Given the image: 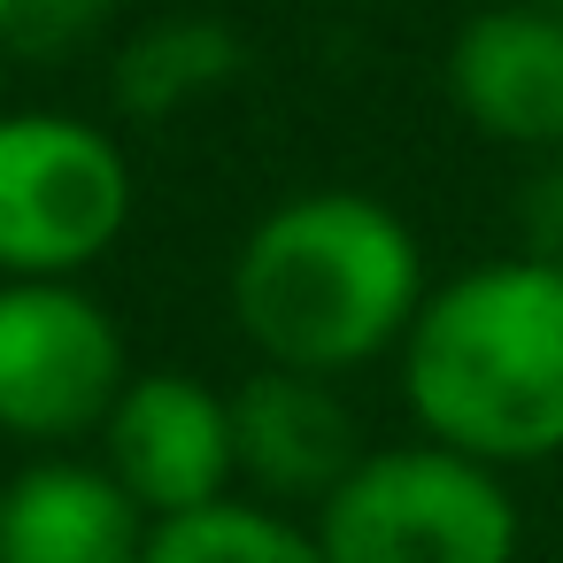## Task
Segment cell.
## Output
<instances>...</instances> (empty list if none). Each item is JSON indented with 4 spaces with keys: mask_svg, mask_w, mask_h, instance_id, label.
Instances as JSON below:
<instances>
[{
    "mask_svg": "<svg viewBox=\"0 0 563 563\" xmlns=\"http://www.w3.org/2000/svg\"><path fill=\"white\" fill-rule=\"evenodd\" d=\"M247 47L232 24L217 16H170V24H147L117 47V70H109V93L124 117L155 124V117H178L186 101L217 93L224 78H240Z\"/></svg>",
    "mask_w": 563,
    "mask_h": 563,
    "instance_id": "30bf717a",
    "label": "cell"
},
{
    "mask_svg": "<svg viewBox=\"0 0 563 563\" xmlns=\"http://www.w3.org/2000/svg\"><path fill=\"white\" fill-rule=\"evenodd\" d=\"M132 217V170L109 132L78 117H0V271L70 278L117 247Z\"/></svg>",
    "mask_w": 563,
    "mask_h": 563,
    "instance_id": "277c9868",
    "label": "cell"
},
{
    "mask_svg": "<svg viewBox=\"0 0 563 563\" xmlns=\"http://www.w3.org/2000/svg\"><path fill=\"white\" fill-rule=\"evenodd\" d=\"M424 309V255L409 224L371 194H301L278 201L232 255V317L271 355V371L340 378Z\"/></svg>",
    "mask_w": 563,
    "mask_h": 563,
    "instance_id": "7a4b0ae2",
    "label": "cell"
},
{
    "mask_svg": "<svg viewBox=\"0 0 563 563\" xmlns=\"http://www.w3.org/2000/svg\"><path fill=\"white\" fill-rule=\"evenodd\" d=\"M140 563H324V548H317V532L286 525L278 509L224 494L194 517H163L147 532Z\"/></svg>",
    "mask_w": 563,
    "mask_h": 563,
    "instance_id": "8fae6325",
    "label": "cell"
},
{
    "mask_svg": "<svg viewBox=\"0 0 563 563\" xmlns=\"http://www.w3.org/2000/svg\"><path fill=\"white\" fill-rule=\"evenodd\" d=\"M147 532L109 463H32L0 486V563H140Z\"/></svg>",
    "mask_w": 563,
    "mask_h": 563,
    "instance_id": "9c48e42d",
    "label": "cell"
},
{
    "mask_svg": "<svg viewBox=\"0 0 563 563\" xmlns=\"http://www.w3.org/2000/svg\"><path fill=\"white\" fill-rule=\"evenodd\" d=\"M401 394L432 448L486 471L563 455V263L509 255L424 294Z\"/></svg>",
    "mask_w": 563,
    "mask_h": 563,
    "instance_id": "6da1fadb",
    "label": "cell"
},
{
    "mask_svg": "<svg viewBox=\"0 0 563 563\" xmlns=\"http://www.w3.org/2000/svg\"><path fill=\"white\" fill-rule=\"evenodd\" d=\"M0 93H9V55H0Z\"/></svg>",
    "mask_w": 563,
    "mask_h": 563,
    "instance_id": "5bb4252c",
    "label": "cell"
},
{
    "mask_svg": "<svg viewBox=\"0 0 563 563\" xmlns=\"http://www.w3.org/2000/svg\"><path fill=\"white\" fill-rule=\"evenodd\" d=\"M455 109L509 147H563V16L555 9H486L448 47Z\"/></svg>",
    "mask_w": 563,
    "mask_h": 563,
    "instance_id": "52a82bcc",
    "label": "cell"
},
{
    "mask_svg": "<svg viewBox=\"0 0 563 563\" xmlns=\"http://www.w3.org/2000/svg\"><path fill=\"white\" fill-rule=\"evenodd\" d=\"M101 432H109V471H117V486H124L155 525L224 501V486H232V471H240L232 401L209 394L201 378H178V371L132 378Z\"/></svg>",
    "mask_w": 563,
    "mask_h": 563,
    "instance_id": "8992f818",
    "label": "cell"
},
{
    "mask_svg": "<svg viewBox=\"0 0 563 563\" xmlns=\"http://www.w3.org/2000/svg\"><path fill=\"white\" fill-rule=\"evenodd\" d=\"M124 332L70 278L0 286V432L78 440L124 401Z\"/></svg>",
    "mask_w": 563,
    "mask_h": 563,
    "instance_id": "5b68a950",
    "label": "cell"
},
{
    "mask_svg": "<svg viewBox=\"0 0 563 563\" xmlns=\"http://www.w3.org/2000/svg\"><path fill=\"white\" fill-rule=\"evenodd\" d=\"M324 563H517L509 486L455 448H378L317 509Z\"/></svg>",
    "mask_w": 563,
    "mask_h": 563,
    "instance_id": "3957f363",
    "label": "cell"
},
{
    "mask_svg": "<svg viewBox=\"0 0 563 563\" xmlns=\"http://www.w3.org/2000/svg\"><path fill=\"white\" fill-rule=\"evenodd\" d=\"M232 401V448L240 471L271 494V501H332L340 478L363 463L355 417L332 394V378H301V371H255L240 378Z\"/></svg>",
    "mask_w": 563,
    "mask_h": 563,
    "instance_id": "ba28073f",
    "label": "cell"
},
{
    "mask_svg": "<svg viewBox=\"0 0 563 563\" xmlns=\"http://www.w3.org/2000/svg\"><path fill=\"white\" fill-rule=\"evenodd\" d=\"M525 240L540 263H563V170L525 186Z\"/></svg>",
    "mask_w": 563,
    "mask_h": 563,
    "instance_id": "4fadbf2b",
    "label": "cell"
},
{
    "mask_svg": "<svg viewBox=\"0 0 563 563\" xmlns=\"http://www.w3.org/2000/svg\"><path fill=\"white\" fill-rule=\"evenodd\" d=\"M117 16V0H0V55L24 63H70L93 47Z\"/></svg>",
    "mask_w": 563,
    "mask_h": 563,
    "instance_id": "7c38bea8",
    "label": "cell"
},
{
    "mask_svg": "<svg viewBox=\"0 0 563 563\" xmlns=\"http://www.w3.org/2000/svg\"><path fill=\"white\" fill-rule=\"evenodd\" d=\"M540 9H555V16H563V0H540Z\"/></svg>",
    "mask_w": 563,
    "mask_h": 563,
    "instance_id": "9a60e30c",
    "label": "cell"
}]
</instances>
